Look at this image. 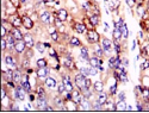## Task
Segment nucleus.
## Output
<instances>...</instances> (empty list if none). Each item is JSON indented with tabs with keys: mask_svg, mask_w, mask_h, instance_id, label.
<instances>
[{
	"mask_svg": "<svg viewBox=\"0 0 149 113\" xmlns=\"http://www.w3.org/2000/svg\"><path fill=\"white\" fill-rule=\"evenodd\" d=\"M136 45H137V41H136V39H134V41H132V48H131V51H134V50L136 49Z\"/></svg>",
	"mask_w": 149,
	"mask_h": 113,
	"instance_id": "052dcab7",
	"label": "nucleus"
},
{
	"mask_svg": "<svg viewBox=\"0 0 149 113\" xmlns=\"http://www.w3.org/2000/svg\"><path fill=\"white\" fill-rule=\"evenodd\" d=\"M60 37H61V34H60L59 31L54 32V34H51V35H50V38H51V41H53V42H55V43L60 42Z\"/></svg>",
	"mask_w": 149,
	"mask_h": 113,
	"instance_id": "a19ab883",
	"label": "nucleus"
},
{
	"mask_svg": "<svg viewBox=\"0 0 149 113\" xmlns=\"http://www.w3.org/2000/svg\"><path fill=\"white\" fill-rule=\"evenodd\" d=\"M78 71H80L81 74L86 77L90 76V71H88V67H79V69H78Z\"/></svg>",
	"mask_w": 149,
	"mask_h": 113,
	"instance_id": "c03bdc74",
	"label": "nucleus"
},
{
	"mask_svg": "<svg viewBox=\"0 0 149 113\" xmlns=\"http://www.w3.org/2000/svg\"><path fill=\"white\" fill-rule=\"evenodd\" d=\"M92 89L94 91V93L104 92V82H103V81H96V82H93Z\"/></svg>",
	"mask_w": 149,
	"mask_h": 113,
	"instance_id": "393cba45",
	"label": "nucleus"
},
{
	"mask_svg": "<svg viewBox=\"0 0 149 113\" xmlns=\"http://www.w3.org/2000/svg\"><path fill=\"white\" fill-rule=\"evenodd\" d=\"M86 39H87V42L92 45H94L97 43H99L100 41V35H99V32L96 30V29H93V30H88L87 32H86Z\"/></svg>",
	"mask_w": 149,
	"mask_h": 113,
	"instance_id": "f03ea898",
	"label": "nucleus"
},
{
	"mask_svg": "<svg viewBox=\"0 0 149 113\" xmlns=\"http://www.w3.org/2000/svg\"><path fill=\"white\" fill-rule=\"evenodd\" d=\"M35 48H36V50H37L38 52H41V54H43V52L45 51V45H44V43H42V42H37V43L35 44Z\"/></svg>",
	"mask_w": 149,
	"mask_h": 113,
	"instance_id": "4c0bfd02",
	"label": "nucleus"
},
{
	"mask_svg": "<svg viewBox=\"0 0 149 113\" xmlns=\"http://www.w3.org/2000/svg\"><path fill=\"white\" fill-rule=\"evenodd\" d=\"M22 87L28 92V93H31L32 92V86H31V82L30 81H22Z\"/></svg>",
	"mask_w": 149,
	"mask_h": 113,
	"instance_id": "e433bc0d",
	"label": "nucleus"
},
{
	"mask_svg": "<svg viewBox=\"0 0 149 113\" xmlns=\"http://www.w3.org/2000/svg\"><path fill=\"white\" fill-rule=\"evenodd\" d=\"M73 29H74L79 35L86 34V32L88 31V29H87V26H86L85 23H75L74 25H73Z\"/></svg>",
	"mask_w": 149,
	"mask_h": 113,
	"instance_id": "2eb2a0df",
	"label": "nucleus"
},
{
	"mask_svg": "<svg viewBox=\"0 0 149 113\" xmlns=\"http://www.w3.org/2000/svg\"><path fill=\"white\" fill-rule=\"evenodd\" d=\"M48 106V99H36V110L37 111H45Z\"/></svg>",
	"mask_w": 149,
	"mask_h": 113,
	"instance_id": "f3484780",
	"label": "nucleus"
},
{
	"mask_svg": "<svg viewBox=\"0 0 149 113\" xmlns=\"http://www.w3.org/2000/svg\"><path fill=\"white\" fill-rule=\"evenodd\" d=\"M49 56L53 59V60H55V61H57V62H60V56H59V54H57V51L55 50V48H50L49 49Z\"/></svg>",
	"mask_w": 149,
	"mask_h": 113,
	"instance_id": "f704fd0d",
	"label": "nucleus"
},
{
	"mask_svg": "<svg viewBox=\"0 0 149 113\" xmlns=\"http://www.w3.org/2000/svg\"><path fill=\"white\" fill-rule=\"evenodd\" d=\"M36 66L37 68H44V67H48V60L44 59V57H41L36 61Z\"/></svg>",
	"mask_w": 149,
	"mask_h": 113,
	"instance_id": "473e14b6",
	"label": "nucleus"
},
{
	"mask_svg": "<svg viewBox=\"0 0 149 113\" xmlns=\"http://www.w3.org/2000/svg\"><path fill=\"white\" fill-rule=\"evenodd\" d=\"M116 111H118V112H125L127 111V102H125V100H117Z\"/></svg>",
	"mask_w": 149,
	"mask_h": 113,
	"instance_id": "bb28decb",
	"label": "nucleus"
},
{
	"mask_svg": "<svg viewBox=\"0 0 149 113\" xmlns=\"http://www.w3.org/2000/svg\"><path fill=\"white\" fill-rule=\"evenodd\" d=\"M93 52H94V56H97V57H99V59H103L104 56H105L103 48H101V45H99L98 43L94 44V48H93Z\"/></svg>",
	"mask_w": 149,
	"mask_h": 113,
	"instance_id": "b1692460",
	"label": "nucleus"
},
{
	"mask_svg": "<svg viewBox=\"0 0 149 113\" xmlns=\"http://www.w3.org/2000/svg\"><path fill=\"white\" fill-rule=\"evenodd\" d=\"M88 71H90V76H96V75H98V69L97 68H94V67H88Z\"/></svg>",
	"mask_w": 149,
	"mask_h": 113,
	"instance_id": "de8ad7c7",
	"label": "nucleus"
},
{
	"mask_svg": "<svg viewBox=\"0 0 149 113\" xmlns=\"http://www.w3.org/2000/svg\"><path fill=\"white\" fill-rule=\"evenodd\" d=\"M23 41L25 42L26 44V48H29V49H31V48L35 46V39H34V36L31 34H25L24 35V38H23Z\"/></svg>",
	"mask_w": 149,
	"mask_h": 113,
	"instance_id": "dca6fc26",
	"label": "nucleus"
},
{
	"mask_svg": "<svg viewBox=\"0 0 149 113\" xmlns=\"http://www.w3.org/2000/svg\"><path fill=\"white\" fill-rule=\"evenodd\" d=\"M31 67V64H30V60L29 59H23V61H22V63H20V66L18 67V68H20V69H24V70H26V69H29Z\"/></svg>",
	"mask_w": 149,
	"mask_h": 113,
	"instance_id": "c9c22d12",
	"label": "nucleus"
},
{
	"mask_svg": "<svg viewBox=\"0 0 149 113\" xmlns=\"http://www.w3.org/2000/svg\"><path fill=\"white\" fill-rule=\"evenodd\" d=\"M88 64L91 67L98 68V66H103V59H99V57H97V56H92V57H90Z\"/></svg>",
	"mask_w": 149,
	"mask_h": 113,
	"instance_id": "4be33fe9",
	"label": "nucleus"
},
{
	"mask_svg": "<svg viewBox=\"0 0 149 113\" xmlns=\"http://www.w3.org/2000/svg\"><path fill=\"white\" fill-rule=\"evenodd\" d=\"M104 107H103V105H100L97 100L94 102H92V111H103Z\"/></svg>",
	"mask_w": 149,
	"mask_h": 113,
	"instance_id": "58836bf2",
	"label": "nucleus"
},
{
	"mask_svg": "<svg viewBox=\"0 0 149 113\" xmlns=\"http://www.w3.org/2000/svg\"><path fill=\"white\" fill-rule=\"evenodd\" d=\"M115 61H116V56H110L109 60H107V64H109V68L110 69H115Z\"/></svg>",
	"mask_w": 149,
	"mask_h": 113,
	"instance_id": "37998d69",
	"label": "nucleus"
},
{
	"mask_svg": "<svg viewBox=\"0 0 149 113\" xmlns=\"http://www.w3.org/2000/svg\"><path fill=\"white\" fill-rule=\"evenodd\" d=\"M117 89H118V82L115 81V83H112L109 88V94L110 96H115L117 95Z\"/></svg>",
	"mask_w": 149,
	"mask_h": 113,
	"instance_id": "2f4dec72",
	"label": "nucleus"
},
{
	"mask_svg": "<svg viewBox=\"0 0 149 113\" xmlns=\"http://www.w3.org/2000/svg\"><path fill=\"white\" fill-rule=\"evenodd\" d=\"M11 35L16 38V41H22L23 38H24V34L20 31V29L19 28H13L12 30H11Z\"/></svg>",
	"mask_w": 149,
	"mask_h": 113,
	"instance_id": "5701e85b",
	"label": "nucleus"
},
{
	"mask_svg": "<svg viewBox=\"0 0 149 113\" xmlns=\"http://www.w3.org/2000/svg\"><path fill=\"white\" fill-rule=\"evenodd\" d=\"M72 95H73L72 100H73V101H75L78 105H79V104L81 102V100L84 99V95H82L81 91H80V89H78V88H75V89L72 92Z\"/></svg>",
	"mask_w": 149,
	"mask_h": 113,
	"instance_id": "a211bd4d",
	"label": "nucleus"
},
{
	"mask_svg": "<svg viewBox=\"0 0 149 113\" xmlns=\"http://www.w3.org/2000/svg\"><path fill=\"white\" fill-rule=\"evenodd\" d=\"M55 1H56V0H43V3H44L45 6H50V5L55 4Z\"/></svg>",
	"mask_w": 149,
	"mask_h": 113,
	"instance_id": "6e6d98bb",
	"label": "nucleus"
},
{
	"mask_svg": "<svg viewBox=\"0 0 149 113\" xmlns=\"http://www.w3.org/2000/svg\"><path fill=\"white\" fill-rule=\"evenodd\" d=\"M26 49H28V48H26V44H25V42L23 41V39H22V41H17V42H16L14 51H16V54H17V55L24 54Z\"/></svg>",
	"mask_w": 149,
	"mask_h": 113,
	"instance_id": "9b49d317",
	"label": "nucleus"
},
{
	"mask_svg": "<svg viewBox=\"0 0 149 113\" xmlns=\"http://www.w3.org/2000/svg\"><path fill=\"white\" fill-rule=\"evenodd\" d=\"M43 85L47 88H49V89H55V88L57 87V81L53 76H48L47 79L43 80Z\"/></svg>",
	"mask_w": 149,
	"mask_h": 113,
	"instance_id": "f8f14e48",
	"label": "nucleus"
},
{
	"mask_svg": "<svg viewBox=\"0 0 149 113\" xmlns=\"http://www.w3.org/2000/svg\"><path fill=\"white\" fill-rule=\"evenodd\" d=\"M112 37H113V41L121 42V39H122V31H121V29H116V28H113Z\"/></svg>",
	"mask_w": 149,
	"mask_h": 113,
	"instance_id": "c85d7f7f",
	"label": "nucleus"
},
{
	"mask_svg": "<svg viewBox=\"0 0 149 113\" xmlns=\"http://www.w3.org/2000/svg\"><path fill=\"white\" fill-rule=\"evenodd\" d=\"M143 86L149 88V77H148V76H144V77H143Z\"/></svg>",
	"mask_w": 149,
	"mask_h": 113,
	"instance_id": "4d7b16f0",
	"label": "nucleus"
},
{
	"mask_svg": "<svg viewBox=\"0 0 149 113\" xmlns=\"http://www.w3.org/2000/svg\"><path fill=\"white\" fill-rule=\"evenodd\" d=\"M136 111H138V112H143L144 111L143 104L141 102V101H137V104H136Z\"/></svg>",
	"mask_w": 149,
	"mask_h": 113,
	"instance_id": "5fc2aeb1",
	"label": "nucleus"
},
{
	"mask_svg": "<svg viewBox=\"0 0 149 113\" xmlns=\"http://www.w3.org/2000/svg\"><path fill=\"white\" fill-rule=\"evenodd\" d=\"M51 111H55V108H54L53 106H49V105H48V106H47V108H45V111H44V112H51Z\"/></svg>",
	"mask_w": 149,
	"mask_h": 113,
	"instance_id": "680f3d73",
	"label": "nucleus"
},
{
	"mask_svg": "<svg viewBox=\"0 0 149 113\" xmlns=\"http://www.w3.org/2000/svg\"><path fill=\"white\" fill-rule=\"evenodd\" d=\"M22 20H23V28H24V29H26L28 31L34 29L35 23H34V19L31 18L30 15H28V14L22 15Z\"/></svg>",
	"mask_w": 149,
	"mask_h": 113,
	"instance_id": "1a4fd4ad",
	"label": "nucleus"
},
{
	"mask_svg": "<svg viewBox=\"0 0 149 113\" xmlns=\"http://www.w3.org/2000/svg\"><path fill=\"white\" fill-rule=\"evenodd\" d=\"M127 99V94H125V92H119L118 94H117V100H125Z\"/></svg>",
	"mask_w": 149,
	"mask_h": 113,
	"instance_id": "8fccbe9b",
	"label": "nucleus"
},
{
	"mask_svg": "<svg viewBox=\"0 0 149 113\" xmlns=\"http://www.w3.org/2000/svg\"><path fill=\"white\" fill-rule=\"evenodd\" d=\"M26 73H28L29 75H30V74H32V73H34V69H32V68H29V69H26Z\"/></svg>",
	"mask_w": 149,
	"mask_h": 113,
	"instance_id": "0e129e2a",
	"label": "nucleus"
},
{
	"mask_svg": "<svg viewBox=\"0 0 149 113\" xmlns=\"http://www.w3.org/2000/svg\"><path fill=\"white\" fill-rule=\"evenodd\" d=\"M122 44L119 42H117V41H113V51L116 52V55H121L123 49H122Z\"/></svg>",
	"mask_w": 149,
	"mask_h": 113,
	"instance_id": "72a5a7b5",
	"label": "nucleus"
},
{
	"mask_svg": "<svg viewBox=\"0 0 149 113\" xmlns=\"http://www.w3.org/2000/svg\"><path fill=\"white\" fill-rule=\"evenodd\" d=\"M85 80H86V76H84L80 71H76V74L74 76V85H75V88L78 89H84L85 88Z\"/></svg>",
	"mask_w": 149,
	"mask_h": 113,
	"instance_id": "423d86ee",
	"label": "nucleus"
},
{
	"mask_svg": "<svg viewBox=\"0 0 149 113\" xmlns=\"http://www.w3.org/2000/svg\"><path fill=\"white\" fill-rule=\"evenodd\" d=\"M56 89H57V94H59V95H62V94H63V93L66 92V86H65V83H63V82H61L60 85H57Z\"/></svg>",
	"mask_w": 149,
	"mask_h": 113,
	"instance_id": "79ce46f5",
	"label": "nucleus"
},
{
	"mask_svg": "<svg viewBox=\"0 0 149 113\" xmlns=\"http://www.w3.org/2000/svg\"><path fill=\"white\" fill-rule=\"evenodd\" d=\"M62 67L68 69V70H76L75 63L73 60V56L70 54H67L63 59H62Z\"/></svg>",
	"mask_w": 149,
	"mask_h": 113,
	"instance_id": "7ed1b4c3",
	"label": "nucleus"
},
{
	"mask_svg": "<svg viewBox=\"0 0 149 113\" xmlns=\"http://www.w3.org/2000/svg\"><path fill=\"white\" fill-rule=\"evenodd\" d=\"M36 95H37V99H48V95H47L44 87L41 85H38L36 87Z\"/></svg>",
	"mask_w": 149,
	"mask_h": 113,
	"instance_id": "6ab92c4d",
	"label": "nucleus"
},
{
	"mask_svg": "<svg viewBox=\"0 0 149 113\" xmlns=\"http://www.w3.org/2000/svg\"><path fill=\"white\" fill-rule=\"evenodd\" d=\"M104 26H105L104 31H105V32H107V31H109V29H110V26H109V24H107V23H104Z\"/></svg>",
	"mask_w": 149,
	"mask_h": 113,
	"instance_id": "e2e57ef3",
	"label": "nucleus"
},
{
	"mask_svg": "<svg viewBox=\"0 0 149 113\" xmlns=\"http://www.w3.org/2000/svg\"><path fill=\"white\" fill-rule=\"evenodd\" d=\"M141 96H142L143 100H149V88L148 87H143L142 93H141Z\"/></svg>",
	"mask_w": 149,
	"mask_h": 113,
	"instance_id": "ea45409f",
	"label": "nucleus"
},
{
	"mask_svg": "<svg viewBox=\"0 0 149 113\" xmlns=\"http://www.w3.org/2000/svg\"><path fill=\"white\" fill-rule=\"evenodd\" d=\"M63 94H65V95H63V99H65V100H72V98H73L72 92H68V91H66Z\"/></svg>",
	"mask_w": 149,
	"mask_h": 113,
	"instance_id": "864d4df0",
	"label": "nucleus"
},
{
	"mask_svg": "<svg viewBox=\"0 0 149 113\" xmlns=\"http://www.w3.org/2000/svg\"><path fill=\"white\" fill-rule=\"evenodd\" d=\"M148 68H149V59H144V61L141 63L140 69H141V70H147Z\"/></svg>",
	"mask_w": 149,
	"mask_h": 113,
	"instance_id": "a18cd8bd",
	"label": "nucleus"
},
{
	"mask_svg": "<svg viewBox=\"0 0 149 113\" xmlns=\"http://www.w3.org/2000/svg\"><path fill=\"white\" fill-rule=\"evenodd\" d=\"M40 22L43 24V25H51V24H54V20H55V17L53 15V12L45 10L43 11L41 14H40Z\"/></svg>",
	"mask_w": 149,
	"mask_h": 113,
	"instance_id": "f257e3e1",
	"label": "nucleus"
},
{
	"mask_svg": "<svg viewBox=\"0 0 149 113\" xmlns=\"http://www.w3.org/2000/svg\"><path fill=\"white\" fill-rule=\"evenodd\" d=\"M1 50L3 52H5L7 50V42H6V38H1Z\"/></svg>",
	"mask_w": 149,
	"mask_h": 113,
	"instance_id": "3c124183",
	"label": "nucleus"
},
{
	"mask_svg": "<svg viewBox=\"0 0 149 113\" xmlns=\"http://www.w3.org/2000/svg\"><path fill=\"white\" fill-rule=\"evenodd\" d=\"M101 48H103V50H104V54L105 55H109V56H111V52L113 50V42L111 41V39H109V38H101Z\"/></svg>",
	"mask_w": 149,
	"mask_h": 113,
	"instance_id": "20e7f679",
	"label": "nucleus"
},
{
	"mask_svg": "<svg viewBox=\"0 0 149 113\" xmlns=\"http://www.w3.org/2000/svg\"><path fill=\"white\" fill-rule=\"evenodd\" d=\"M147 11H148V13H149V1L147 3Z\"/></svg>",
	"mask_w": 149,
	"mask_h": 113,
	"instance_id": "774afa93",
	"label": "nucleus"
},
{
	"mask_svg": "<svg viewBox=\"0 0 149 113\" xmlns=\"http://www.w3.org/2000/svg\"><path fill=\"white\" fill-rule=\"evenodd\" d=\"M9 22L12 24L13 28H20L23 26V20H22V17L18 14V13H14V14H11L9 15Z\"/></svg>",
	"mask_w": 149,
	"mask_h": 113,
	"instance_id": "6e6552de",
	"label": "nucleus"
},
{
	"mask_svg": "<svg viewBox=\"0 0 149 113\" xmlns=\"http://www.w3.org/2000/svg\"><path fill=\"white\" fill-rule=\"evenodd\" d=\"M79 111H92V102L90 99L84 98L79 104Z\"/></svg>",
	"mask_w": 149,
	"mask_h": 113,
	"instance_id": "4468645a",
	"label": "nucleus"
},
{
	"mask_svg": "<svg viewBox=\"0 0 149 113\" xmlns=\"http://www.w3.org/2000/svg\"><path fill=\"white\" fill-rule=\"evenodd\" d=\"M25 56H24V57L25 59H29V60H31V59H32L34 57V51H32V48H31V49H29V48H28V49L25 50Z\"/></svg>",
	"mask_w": 149,
	"mask_h": 113,
	"instance_id": "49530a36",
	"label": "nucleus"
},
{
	"mask_svg": "<svg viewBox=\"0 0 149 113\" xmlns=\"http://www.w3.org/2000/svg\"><path fill=\"white\" fill-rule=\"evenodd\" d=\"M9 1H10V3H12V5H13V6H14L17 10L19 9L20 5H22V4H20V0H9Z\"/></svg>",
	"mask_w": 149,
	"mask_h": 113,
	"instance_id": "603ef678",
	"label": "nucleus"
},
{
	"mask_svg": "<svg viewBox=\"0 0 149 113\" xmlns=\"http://www.w3.org/2000/svg\"><path fill=\"white\" fill-rule=\"evenodd\" d=\"M53 15L55 18H59L61 22L66 23L68 20V17H69V13H68V10L67 9H59L57 11H54L53 12Z\"/></svg>",
	"mask_w": 149,
	"mask_h": 113,
	"instance_id": "0eeeda50",
	"label": "nucleus"
},
{
	"mask_svg": "<svg viewBox=\"0 0 149 113\" xmlns=\"http://www.w3.org/2000/svg\"><path fill=\"white\" fill-rule=\"evenodd\" d=\"M109 98H110V94L104 93V92H100V93H98V95H97V99H96V100H97L100 105H103V107H104V105L107 102Z\"/></svg>",
	"mask_w": 149,
	"mask_h": 113,
	"instance_id": "aec40b11",
	"label": "nucleus"
},
{
	"mask_svg": "<svg viewBox=\"0 0 149 113\" xmlns=\"http://www.w3.org/2000/svg\"><path fill=\"white\" fill-rule=\"evenodd\" d=\"M88 20L91 22L92 25L96 28V26H98L99 24H100V15H99V14H94V13H92V14H90Z\"/></svg>",
	"mask_w": 149,
	"mask_h": 113,
	"instance_id": "a878e982",
	"label": "nucleus"
},
{
	"mask_svg": "<svg viewBox=\"0 0 149 113\" xmlns=\"http://www.w3.org/2000/svg\"><path fill=\"white\" fill-rule=\"evenodd\" d=\"M107 3H109L110 10H112V11H117V9L119 7V4H121L119 0H109Z\"/></svg>",
	"mask_w": 149,
	"mask_h": 113,
	"instance_id": "7c9ffc66",
	"label": "nucleus"
},
{
	"mask_svg": "<svg viewBox=\"0 0 149 113\" xmlns=\"http://www.w3.org/2000/svg\"><path fill=\"white\" fill-rule=\"evenodd\" d=\"M44 45H45V48H48V49H50V48H51V44L48 43V42H44Z\"/></svg>",
	"mask_w": 149,
	"mask_h": 113,
	"instance_id": "69168bd1",
	"label": "nucleus"
},
{
	"mask_svg": "<svg viewBox=\"0 0 149 113\" xmlns=\"http://www.w3.org/2000/svg\"><path fill=\"white\" fill-rule=\"evenodd\" d=\"M138 39L140 41H144V35H143V30H141L138 32Z\"/></svg>",
	"mask_w": 149,
	"mask_h": 113,
	"instance_id": "13d9d810",
	"label": "nucleus"
},
{
	"mask_svg": "<svg viewBox=\"0 0 149 113\" xmlns=\"http://www.w3.org/2000/svg\"><path fill=\"white\" fill-rule=\"evenodd\" d=\"M127 111H132V107L130 106V105H129V106H127Z\"/></svg>",
	"mask_w": 149,
	"mask_h": 113,
	"instance_id": "338daca9",
	"label": "nucleus"
},
{
	"mask_svg": "<svg viewBox=\"0 0 149 113\" xmlns=\"http://www.w3.org/2000/svg\"><path fill=\"white\" fill-rule=\"evenodd\" d=\"M4 62L5 64L7 66V68H11V69H17L19 66H18V63H17V60H16V57L13 55L11 54H7V55H4Z\"/></svg>",
	"mask_w": 149,
	"mask_h": 113,
	"instance_id": "39448f33",
	"label": "nucleus"
},
{
	"mask_svg": "<svg viewBox=\"0 0 149 113\" xmlns=\"http://www.w3.org/2000/svg\"><path fill=\"white\" fill-rule=\"evenodd\" d=\"M80 60L84 62H87V63L90 61V50H88V48L85 45L80 46Z\"/></svg>",
	"mask_w": 149,
	"mask_h": 113,
	"instance_id": "ddd939ff",
	"label": "nucleus"
},
{
	"mask_svg": "<svg viewBox=\"0 0 149 113\" xmlns=\"http://www.w3.org/2000/svg\"><path fill=\"white\" fill-rule=\"evenodd\" d=\"M121 31H122V39H124V41H127L128 37H129V29H128L127 23H124V24H123V26L121 28Z\"/></svg>",
	"mask_w": 149,
	"mask_h": 113,
	"instance_id": "c756f323",
	"label": "nucleus"
},
{
	"mask_svg": "<svg viewBox=\"0 0 149 113\" xmlns=\"http://www.w3.org/2000/svg\"><path fill=\"white\" fill-rule=\"evenodd\" d=\"M22 80H23V73H22V69L20 68H17L13 70V81L19 85L22 83Z\"/></svg>",
	"mask_w": 149,
	"mask_h": 113,
	"instance_id": "412c9836",
	"label": "nucleus"
},
{
	"mask_svg": "<svg viewBox=\"0 0 149 113\" xmlns=\"http://www.w3.org/2000/svg\"><path fill=\"white\" fill-rule=\"evenodd\" d=\"M68 44H69L70 46H73V48H75V46H81V45H82L81 41H80V39L78 38V37H75V36H72V37H69Z\"/></svg>",
	"mask_w": 149,
	"mask_h": 113,
	"instance_id": "cd10ccee",
	"label": "nucleus"
},
{
	"mask_svg": "<svg viewBox=\"0 0 149 113\" xmlns=\"http://www.w3.org/2000/svg\"><path fill=\"white\" fill-rule=\"evenodd\" d=\"M125 3H127L129 9H134V7L137 5V1L136 0H125Z\"/></svg>",
	"mask_w": 149,
	"mask_h": 113,
	"instance_id": "09e8293b",
	"label": "nucleus"
},
{
	"mask_svg": "<svg viewBox=\"0 0 149 113\" xmlns=\"http://www.w3.org/2000/svg\"><path fill=\"white\" fill-rule=\"evenodd\" d=\"M50 74V68L49 67H44V68H37L36 69V77L37 79H41L44 80L49 76Z\"/></svg>",
	"mask_w": 149,
	"mask_h": 113,
	"instance_id": "9d476101",
	"label": "nucleus"
},
{
	"mask_svg": "<svg viewBox=\"0 0 149 113\" xmlns=\"http://www.w3.org/2000/svg\"><path fill=\"white\" fill-rule=\"evenodd\" d=\"M122 64H123L125 68H127V67L129 66V60H128V59H123V60H122Z\"/></svg>",
	"mask_w": 149,
	"mask_h": 113,
	"instance_id": "bf43d9fd",
	"label": "nucleus"
}]
</instances>
